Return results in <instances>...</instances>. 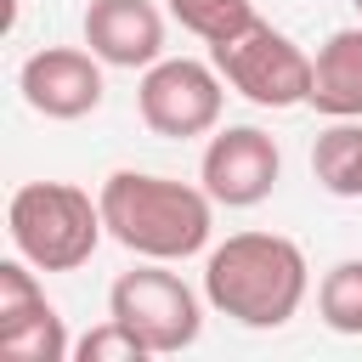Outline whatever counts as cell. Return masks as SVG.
Segmentation results:
<instances>
[{
	"mask_svg": "<svg viewBox=\"0 0 362 362\" xmlns=\"http://www.w3.org/2000/svg\"><path fill=\"white\" fill-rule=\"evenodd\" d=\"M311 288V266L283 232H232L204 260V300L243 328H283Z\"/></svg>",
	"mask_w": 362,
	"mask_h": 362,
	"instance_id": "6da1fadb",
	"label": "cell"
},
{
	"mask_svg": "<svg viewBox=\"0 0 362 362\" xmlns=\"http://www.w3.org/2000/svg\"><path fill=\"white\" fill-rule=\"evenodd\" d=\"M96 204H102L107 238L141 260H187L209 243V226H215V198L204 187L141 175V170H113Z\"/></svg>",
	"mask_w": 362,
	"mask_h": 362,
	"instance_id": "7a4b0ae2",
	"label": "cell"
},
{
	"mask_svg": "<svg viewBox=\"0 0 362 362\" xmlns=\"http://www.w3.org/2000/svg\"><path fill=\"white\" fill-rule=\"evenodd\" d=\"M6 232L34 272H74L96 255L107 221L102 204H90V192L68 181H28L6 204Z\"/></svg>",
	"mask_w": 362,
	"mask_h": 362,
	"instance_id": "3957f363",
	"label": "cell"
},
{
	"mask_svg": "<svg viewBox=\"0 0 362 362\" xmlns=\"http://www.w3.org/2000/svg\"><path fill=\"white\" fill-rule=\"evenodd\" d=\"M209 62L221 68V79L249 96L255 107H300L311 102V79H317V62L272 23H249L238 28L232 40H215L209 45Z\"/></svg>",
	"mask_w": 362,
	"mask_h": 362,
	"instance_id": "277c9868",
	"label": "cell"
},
{
	"mask_svg": "<svg viewBox=\"0 0 362 362\" xmlns=\"http://www.w3.org/2000/svg\"><path fill=\"white\" fill-rule=\"evenodd\" d=\"M107 317H119L153 356H175V351H187L204 334L198 294L175 272H164V260L119 272V283L107 288Z\"/></svg>",
	"mask_w": 362,
	"mask_h": 362,
	"instance_id": "5b68a950",
	"label": "cell"
},
{
	"mask_svg": "<svg viewBox=\"0 0 362 362\" xmlns=\"http://www.w3.org/2000/svg\"><path fill=\"white\" fill-rule=\"evenodd\" d=\"M221 68L215 62H198V57H158L147 74H141V90H136V107H141V124L153 136H170V141H187V136H209L221 124Z\"/></svg>",
	"mask_w": 362,
	"mask_h": 362,
	"instance_id": "8992f818",
	"label": "cell"
},
{
	"mask_svg": "<svg viewBox=\"0 0 362 362\" xmlns=\"http://www.w3.org/2000/svg\"><path fill=\"white\" fill-rule=\"evenodd\" d=\"M277 175H283V153L255 124H226L221 136H209L204 164H198L204 192L226 209H255L260 198H272Z\"/></svg>",
	"mask_w": 362,
	"mask_h": 362,
	"instance_id": "52a82bcc",
	"label": "cell"
},
{
	"mask_svg": "<svg viewBox=\"0 0 362 362\" xmlns=\"http://www.w3.org/2000/svg\"><path fill=\"white\" fill-rule=\"evenodd\" d=\"M17 90L45 119H85L102 107V57L79 45H45L17 68Z\"/></svg>",
	"mask_w": 362,
	"mask_h": 362,
	"instance_id": "ba28073f",
	"label": "cell"
},
{
	"mask_svg": "<svg viewBox=\"0 0 362 362\" xmlns=\"http://www.w3.org/2000/svg\"><path fill=\"white\" fill-rule=\"evenodd\" d=\"M85 45L107 68H153L164 57V17L153 0H90Z\"/></svg>",
	"mask_w": 362,
	"mask_h": 362,
	"instance_id": "9c48e42d",
	"label": "cell"
},
{
	"mask_svg": "<svg viewBox=\"0 0 362 362\" xmlns=\"http://www.w3.org/2000/svg\"><path fill=\"white\" fill-rule=\"evenodd\" d=\"M311 107L328 119H362V28H334L322 40Z\"/></svg>",
	"mask_w": 362,
	"mask_h": 362,
	"instance_id": "30bf717a",
	"label": "cell"
},
{
	"mask_svg": "<svg viewBox=\"0 0 362 362\" xmlns=\"http://www.w3.org/2000/svg\"><path fill=\"white\" fill-rule=\"evenodd\" d=\"M311 175L322 181V192L334 198H362V124L356 119H334L317 147H311Z\"/></svg>",
	"mask_w": 362,
	"mask_h": 362,
	"instance_id": "8fae6325",
	"label": "cell"
},
{
	"mask_svg": "<svg viewBox=\"0 0 362 362\" xmlns=\"http://www.w3.org/2000/svg\"><path fill=\"white\" fill-rule=\"evenodd\" d=\"M317 311L334 334H362V260H339L317 283Z\"/></svg>",
	"mask_w": 362,
	"mask_h": 362,
	"instance_id": "7c38bea8",
	"label": "cell"
},
{
	"mask_svg": "<svg viewBox=\"0 0 362 362\" xmlns=\"http://www.w3.org/2000/svg\"><path fill=\"white\" fill-rule=\"evenodd\" d=\"M164 6H170V17H175L187 34H198L204 45L232 40L238 28L255 23V0H164Z\"/></svg>",
	"mask_w": 362,
	"mask_h": 362,
	"instance_id": "4fadbf2b",
	"label": "cell"
},
{
	"mask_svg": "<svg viewBox=\"0 0 362 362\" xmlns=\"http://www.w3.org/2000/svg\"><path fill=\"white\" fill-rule=\"evenodd\" d=\"M0 351L17 356V362H62L74 345H68V328H62L57 305H45V311H34L28 322L6 328V334H0Z\"/></svg>",
	"mask_w": 362,
	"mask_h": 362,
	"instance_id": "5bb4252c",
	"label": "cell"
},
{
	"mask_svg": "<svg viewBox=\"0 0 362 362\" xmlns=\"http://www.w3.org/2000/svg\"><path fill=\"white\" fill-rule=\"evenodd\" d=\"M45 305H51V300H45V288L34 283L28 260H0V334L17 328V322H28V317L45 311Z\"/></svg>",
	"mask_w": 362,
	"mask_h": 362,
	"instance_id": "9a60e30c",
	"label": "cell"
},
{
	"mask_svg": "<svg viewBox=\"0 0 362 362\" xmlns=\"http://www.w3.org/2000/svg\"><path fill=\"white\" fill-rule=\"evenodd\" d=\"M74 356H79V362H141V356H153V351H147L119 317H107V322H96V328L74 345Z\"/></svg>",
	"mask_w": 362,
	"mask_h": 362,
	"instance_id": "2e32d148",
	"label": "cell"
},
{
	"mask_svg": "<svg viewBox=\"0 0 362 362\" xmlns=\"http://www.w3.org/2000/svg\"><path fill=\"white\" fill-rule=\"evenodd\" d=\"M356 11H362V0H356Z\"/></svg>",
	"mask_w": 362,
	"mask_h": 362,
	"instance_id": "e0dca14e",
	"label": "cell"
}]
</instances>
